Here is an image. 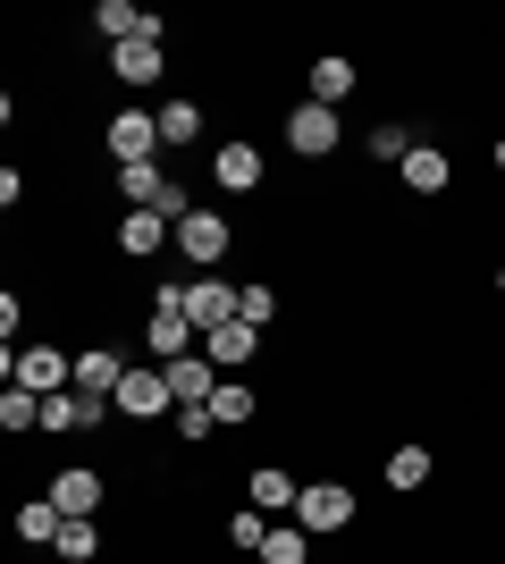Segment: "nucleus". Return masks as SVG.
Returning a JSON list of instances; mask_svg holds the SVG:
<instances>
[{
  "instance_id": "6",
  "label": "nucleus",
  "mask_w": 505,
  "mask_h": 564,
  "mask_svg": "<svg viewBox=\"0 0 505 564\" xmlns=\"http://www.w3.org/2000/svg\"><path fill=\"white\" fill-rule=\"evenodd\" d=\"M295 522H304L312 540L354 531V489H345V480H304V497H295Z\"/></svg>"
},
{
  "instance_id": "9",
  "label": "nucleus",
  "mask_w": 505,
  "mask_h": 564,
  "mask_svg": "<svg viewBox=\"0 0 505 564\" xmlns=\"http://www.w3.org/2000/svg\"><path fill=\"white\" fill-rule=\"evenodd\" d=\"M110 76H119L127 94H144V85H161L168 76V43H161V18H152V34H135V43L110 51Z\"/></svg>"
},
{
  "instance_id": "15",
  "label": "nucleus",
  "mask_w": 505,
  "mask_h": 564,
  "mask_svg": "<svg viewBox=\"0 0 505 564\" xmlns=\"http://www.w3.org/2000/svg\"><path fill=\"white\" fill-rule=\"evenodd\" d=\"M396 186H405V194H447V186H455V161H447V143H413L405 169H396Z\"/></svg>"
},
{
  "instance_id": "31",
  "label": "nucleus",
  "mask_w": 505,
  "mask_h": 564,
  "mask_svg": "<svg viewBox=\"0 0 505 564\" xmlns=\"http://www.w3.org/2000/svg\"><path fill=\"white\" fill-rule=\"evenodd\" d=\"M211 404H177V413H168V438H186V447H202V438H211Z\"/></svg>"
},
{
  "instance_id": "11",
  "label": "nucleus",
  "mask_w": 505,
  "mask_h": 564,
  "mask_svg": "<svg viewBox=\"0 0 505 564\" xmlns=\"http://www.w3.org/2000/svg\"><path fill=\"white\" fill-rule=\"evenodd\" d=\"M262 143H253V135H228V143H219V152H211V177H219V194H262Z\"/></svg>"
},
{
  "instance_id": "18",
  "label": "nucleus",
  "mask_w": 505,
  "mask_h": 564,
  "mask_svg": "<svg viewBox=\"0 0 505 564\" xmlns=\"http://www.w3.org/2000/svg\"><path fill=\"white\" fill-rule=\"evenodd\" d=\"M430 480H438V455L421 447V438H405V447H387V489H396V497L430 489Z\"/></svg>"
},
{
  "instance_id": "4",
  "label": "nucleus",
  "mask_w": 505,
  "mask_h": 564,
  "mask_svg": "<svg viewBox=\"0 0 505 564\" xmlns=\"http://www.w3.org/2000/svg\"><path fill=\"white\" fill-rule=\"evenodd\" d=\"M177 304H186V321H194V329L211 337V329H228V321H237L244 286H237V279H219V270H194V279L177 286Z\"/></svg>"
},
{
  "instance_id": "27",
  "label": "nucleus",
  "mask_w": 505,
  "mask_h": 564,
  "mask_svg": "<svg viewBox=\"0 0 505 564\" xmlns=\"http://www.w3.org/2000/svg\"><path fill=\"white\" fill-rule=\"evenodd\" d=\"M161 186H168V169H161V161H135V169H119L127 212H152V203H161Z\"/></svg>"
},
{
  "instance_id": "19",
  "label": "nucleus",
  "mask_w": 505,
  "mask_h": 564,
  "mask_svg": "<svg viewBox=\"0 0 505 564\" xmlns=\"http://www.w3.org/2000/svg\"><path fill=\"white\" fill-rule=\"evenodd\" d=\"M161 245H177V228H168L161 212H127V219H119V253H127V261H152Z\"/></svg>"
},
{
  "instance_id": "32",
  "label": "nucleus",
  "mask_w": 505,
  "mask_h": 564,
  "mask_svg": "<svg viewBox=\"0 0 505 564\" xmlns=\"http://www.w3.org/2000/svg\"><path fill=\"white\" fill-rule=\"evenodd\" d=\"M488 169H497V177H505V135H497V143H488Z\"/></svg>"
},
{
  "instance_id": "29",
  "label": "nucleus",
  "mask_w": 505,
  "mask_h": 564,
  "mask_svg": "<svg viewBox=\"0 0 505 564\" xmlns=\"http://www.w3.org/2000/svg\"><path fill=\"white\" fill-rule=\"evenodd\" d=\"M413 143H421V135H413V127H396V118H380V127L362 135V152H371V161H396V169H405V152H413Z\"/></svg>"
},
{
  "instance_id": "3",
  "label": "nucleus",
  "mask_w": 505,
  "mask_h": 564,
  "mask_svg": "<svg viewBox=\"0 0 505 564\" xmlns=\"http://www.w3.org/2000/svg\"><path fill=\"white\" fill-rule=\"evenodd\" d=\"M119 422L127 430H152V422H168V413H177V397H168V371L161 362H127V379H119Z\"/></svg>"
},
{
  "instance_id": "5",
  "label": "nucleus",
  "mask_w": 505,
  "mask_h": 564,
  "mask_svg": "<svg viewBox=\"0 0 505 564\" xmlns=\"http://www.w3.org/2000/svg\"><path fill=\"white\" fill-rule=\"evenodd\" d=\"M68 379H76V354L43 346V337H34V346H18V354H9V388H25V397H59Z\"/></svg>"
},
{
  "instance_id": "28",
  "label": "nucleus",
  "mask_w": 505,
  "mask_h": 564,
  "mask_svg": "<svg viewBox=\"0 0 505 564\" xmlns=\"http://www.w3.org/2000/svg\"><path fill=\"white\" fill-rule=\"evenodd\" d=\"M0 430H18V438H43V397H25V388H0Z\"/></svg>"
},
{
  "instance_id": "30",
  "label": "nucleus",
  "mask_w": 505,
  "mask_h": 564,
  "mask_svg": "<svg viewBox=\"0 0 505 564\" xmlns=\"http://www.w3.org/2000/svg\"><path fill=\"white\" fill-rule=\"evenodd\" d=\"M51 556H59V564H94V556H101V531H94V522H68Z\"/></svg>"
},
{
  "instance_id": "20",
  "label": "nucleus",
  "mask_w": 505,
  "mask_h": 564,
  "mask_svg": "<svg viewBox=\"0 0 505 564\" xmlns=\"http://www.w3.org/2000/svg\"><path fill=\"white\" fill-rule=\"evenodd\" d=\"M211 422H219V430L262 422V388H253V379H219V388H211Z\"/></svg>"
},
{
  "instance_id": "10",
  "label": "nucleus",
  "mask_w": 505,
  "mask_h": 564,
  "mask_svg": "<svg viewBox=\"0 0 505 564\" xmlns=\"http://www.w3.org/2000/svg\"><path fill=\"white\" fill-rule=\"evenodd\" d=\"M43 497H51L68 522H94V514H101V497H110V480H101L94 464H68V471H51V489H43Z\"/></svg>"
},
{
  "instance_id": "13",
  "label": "nucleus",
  "mask_w": 505,
  "mask_h": 564,
  "mask_svg": "<svg viewBox=\"0 0 505 564\" xmlns=\"http://www.w3.org/2000/svg\"><path fill=\"white\" fill-rule=\"evenodd\" d=\"M119 379H127V354L119 346H85L68 388H76V397H94V404H110V397H119Z\"/></svg>"
},
{
  "instance_id": "17",
  "label": "nucleus",
  "mask_w": 505,
  "mask_h": 564,
  "mask_svg": "<svg viewBox=\"0 0 505 564\" xmlns=\"http://www.w3.org/2000/svg\"><path fill=\"white\" fill-rule=\"evenodd\" d=\"M161 371H168V397L177 404H211V388H219L211 354H177V362H161Z\"/></svg>"
},
{
  "instance_id": "22",
  "label": "nucleus",
  "mask_w": 505,
  "mask_h": 564,
  "mask_svg": "<svg viewBox=\"0 0 505 564\" xmlns=\"http://www.w3.org/2000/svg\"><path fill=\"white\" fill-rule=\"evenodd\" d=\"M161 143H168V152H186V143H202V101L168 94V101H161Z\"/></svg>"
},
{
  "instance_id": "16",
  "label": "nucleus",
  "mask_w": 505,
  "mask_h": 564,
  "mask_svg": "<svg viewBox=\"0 0 505 564\" xmlns=\"http://www.w3.org/2000/svg\"><path fill=\"white\" fill-rule=\"evenodd\" d=\"M304 85H312L304 101H320V110H345L362 76H354V59H345V51H329V59H312V76H304Z\"/></svg>"
},
{
  "instance_id": "26",
  "label": "nucleus",
  "mask_w": 505,
  "mask_h": 564,
  "mask_svg": "<svg viewBox=\"0 0 505 564\" xmlns=\"http://www.w3.org/2000/svg\"><path fill=\"white\" fill-rule=\"evenodd\" d=\"M219 540L237 547V556H262V540H270V514H262V506H237V514L219 522Z\"/></svg>"
},
{
  "instance_id": "1",
  "label": "nucleus",
  "mask_w": 505,
  "mask_h": 564,
  "mask_svg": "<svg viewBox=\"0 0 505 564\" xmlns=\"http://www.w3.org/2000/svg\"><path fill=\"white\" fill-rule=\"evenodd\" d=\"M144 354H152V362H177V354H202V329L186 321V304H177V286H152V304H144Z\"/></svg>"
},
{
  "instance_id": "8",
  "label": "nucleus",
  "mask_w": 505,
  "mask_h": 564,
  "mask_svg": "<svg viewBox=\"0 0 505 564\" xmlns=\"http://www.w3.org/2000/svg\"><path fill=\"white\" fill-rule=\"evenodd\" d=\"M278 127H287V152H295V161H329L337 143H345L337 110H320V101H295V110L278 118Z\"/></svg>"
},
{
  "instance_id": "24",
  "label": "nucleus",
  "mask_w": 505,
  "mask_h": 564,
  "mask_svg": "<svg viewBox=\"0 0 505 564\" xmlns=\"http://www.w3.org/2000/svg\"><path fill=\"white\" fill-rule=\"evenodd\" d=\"M202 354H211L219 371H228V362H253V354H262V329H244V321H228V329H211V337H202Z\"/></svg>"
},
{
  "instance_id": "25",
  "label": "nucleus",
  "mask_w": 505,
  "mask_h": 564,
  "mask_svg": "<svg viewBox=\"0 0 505 564\" xmlns=\"http://www.w3.org/2000/svg\"><path fill=\"white\" fill-rule=\"evenodd\" d=\"M278 312H287V295H278V286H270V279H253V286H244V304H237V321H244V329H278Z\"/></svg>"
},
{
  "instance_id": "21",
  "label": "nucleus",
  "mask_w": 505,
  "mask_h": 564,
  "mask_svg": "<svg viewBox=\"0 0 505 564\" xmlns=\"http://www.w3.org/2000/svg\"><path fill=\"white\" fill-rule=\"evenodd\" d=\"M59 531H68V514L51 497H18V540L25 547H59Z\"/></svg>"
},
{
  "instance_id": "14",
  "label": "nucleus",
  "mask_w": 505,
  "mask_h": 564,
  "mask_svg": "<svg viewBox=\"0 0 505 564\" xmlns=\"http://www.w3.org/2000/svg\"><path fill=\"white\" fill-rule=\"evenodd\" d=\"M85 34H101V43L119 51V43H135V34H152V9H135V0H94V9H85Z\"/></svg>"
},
{
  "instance_id": "2",
  "label": "nucleus",
  "mask_w": 505,
  "mask_h": 564,
  "mask_svg": "<svg viewBox=\"0 0 505 564\" xmlns=\"http://www.w3.org/2000/svg\"><path fill=\"white\" fill-rule=\"evenodd\" d=\"M101 152H110L119 169H135V161H152V152H168V143H161V110H152V101H127V110H110V118H101Z\"/></svg>"
},
{
  "instance_id": "23",
  "label": "nucleus",
  "mask_w": 505,
  "mask_h": 564,
  "mask_svg": "<svg viewBox=\"0 0 505 564\" xmlns=\"http://www.w3.org/2000/svg\"><path fill=\"white\" fill-rule=\"evenodd\" d=\"M253 564H312V531H304V522H270V540H262V556Z\"/></svg>"
},
{
  "instance_id": "7",
  "label": "nucleus",
  "mask_w": 505,
  "mask_h": 564,
  "mask_svg": "<svg viewBox=\"0 0 505 564\" xmlns=\"http://www.w3.org/2000/svg\"><path fill=\"white\" fill-rule=\"evenodd\" d=\"M177 253H186L194 270H219V261L237 253V219L202 203V212H194V219H177Z\"/></svg>"
},
{
  "instance_id": "12",
  "label": "nucleus",
  "mask_w": 505,
  "mask_h": 564,
  "mask_svg": "<svg viewBox=\"0 0 505 564\" xmlns=\"http://www.w3.org/2000/svg\"><path fill=\"white\" fill-rule=\"evenodd\" d=\"M295 497H304V480H295L287 464H253V471H244V506H262L270 522H287Z\"/></svg>"
}]
</instances>
